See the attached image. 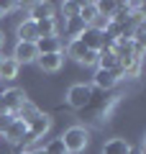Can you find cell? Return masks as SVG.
Segmentation results:
<instances>
[{"instance_id": "cell-1", "label": "cell", "mask_w": 146, "mask_h": 154, "mask_svg": "<svg viewBox=\"0 0 146 154\" xmlns=\"http://www.w3.org/2000/svg\"><path fill=\"white\" fill-rule=\"evenodd\" d=\"M59 139H62V144H64L67 154H80V152H85L87 144H90V131H87L85 126H72V128H67Z\"/></svg>"}, {"instance_id": "cell-2", "label": "cell", "mask_w": 146, "mask_h": 154, "mask_svg": "<svg viewBox=\"0 0 146 154\" xmlns=\"http://www.w3.org/2000/svg\"><path fill=\"white\" fill-rule=\"evenodd\" d=\"M26 93H23L21 88H8L0 93V113H18V108H21L23 103H26Z\"/></svg>"}, {"instance_id": "cell-3", "label": "cell", "mask_w": 146, "mask_h": 154, "mask_svg": "<svg viewBox=\"0 0 146 154\" xmlns=\"http://www.w3.org/2000/svg\"><path fill=\"white\" fill-rule=\"evenodd\" d=\"M90 103H92V88H87V85H72V88L67 90V105H69V108L82 110Z\"/></svg>"}, {"instance_id": "cell-4", "label": "cell", "mask_w": 146, "mask_h": 154, "mask_svg": "<svg viewBox=\"0 0 146 154\" xmlns=\"http://www.w3.org/2000/svg\"><path fill=\"white\" fill-rule=\"evenodd\" d=\"M49 126H51V118H49L46 113H38L36 118H33V121L28 123V134L23 136L21 146H23V144H31V141H36L38 136H44V134L49 131Z\"/></svg>"}, {"instance_id": "cell-5", "label": "cell", "mask_w": 146, "mask_h": 154, "mask_svg": "<svg viewBox=\"0 0 146 154\" xmlns=\"http://www.w3.org/2000/svg\"><path fill=\"white\" fill-rule=\"evenodd\" d=\"M11 59L16 62L18 67H21V64H31V62H36V59H38V49H36V44L18 41L16 49H13V57H11Z\"/></svg>"}, {"instance_id": "cell-6", "label": "cell", "mask_w": 146, "mask_h": 154, "mask_svg": "<svg viewBox=\"0 0 146 154\" xmlns=\"http://www.w3.org/2000/svg\"><path fill=\"white\" fill-rule=\"evenodd\" d=\"M16 33H18V41H26V44H36V41H38V28H36V21H31V18H26V21L18 23Z\"/></svg>"}, {"instance_id": "cell-7", "label": "cell", "mask_w": 146, "mask_h": 154, "mask_svg": "<svg viewBox=\"0 0 146 154\" xmlns=\"http://www.w3.org/2000/svg\"><path fill=\"white\" fill-rule=\"evenodd\" d=\"M80 41L85 44L87 51H100V44H103V31H97V28L87 26L85 31L80 33Z\"/></svg>"}, {"instance_id": "cell-8", "label": "cell", "mask_w": 146, "mask_h": 154, "mask_svg": "<svg viewBox=\"0 0 146 154\" xmlns=\"http://www.w3.org/2000/svg\"><path fill=\"white\" fill-rule=\"evenodd\" d=\"M36 64L41 67V72H59L64 64V54H38Z\"/></svg>"}, {"instance_id": "cell-9", "label": "cell", "mask_w": 146, "mask_h": 154, "mask_svg": "<svg viewBox=\"0 0 146 154\" xmlns=\"http://www.w3.org/2000/svg\"><path fill=\"white\" fill-rule=\"evenodd\" d=\"M38 54H62V36H41L36 41Z\"/></svg>"}, {"instance_id": "cell-10", "label": "cell", "mask_w": 146, "mask_h": 154, "mask_svg": "<svg viewBox=\"0 0 146 154\" xmlns=\"http://www.w3.org/2000/svg\"><path fill=\"white\" fill-rule=\"evenodd\" d=\"M28 16H31V21H44V18H54L56 16V11H54V5L51 3H33L31 5V11H28Z\"/></svg>"}, {"instance_id": "cell-11", "label": "cell", "mask_w": 146, "mask_h": 154, "mask_svg": "<svg viewBox=\"0 0 146 154\" xmlns=\"http://www.w3.org/2000/svg\"><path fill=\"white\" fill-rule=\"evenodd\" d=\"M115 85H118L115 72H108V69H97V72H95V88H100V90H113Z\"/></svg>"}, {"instance_id": "cell-12", "label": "cell", "mask_w": 146, "mask_h": 154, "mask_svg": "<svg viewBox=\"0 0 146 154\" xmlns=\"http://www.w3.org/2000/svg\"><path fill=\"white\" fill-rule=\"evenodd\" d=\"M26 134H28V126H26L23 121H18V118H16V121L11 123V128H8V131L3 134V136H5V139H8L11 144H21Z\"/></svg>"}, {"instance_id": "cell-13", "label": "cell", "mask_w": 146, "mask_h": 154, "mask_svg": "<svg viewBox=\"0 0 146 154\" xmlns=\"http://www.w3.org/2000/svg\"><path fill=\"white\" fill-rule=\"evenodd\" d=\"M115 67H118V57L113 54V49H100L97 51V69L115 72Z\"/></svg>"}, {"instance_id": "cell-14", "label": "cell", "mask_w": 146, "mask_h": 154, "mask_svg": "<svg viewBox=\"0 0 146 154\" xmlns=\"http://www.w3.org/2000/svg\"><path fill=\"white\" fill-rule=\"evenodd\" d=\"M38 113H41V110H38V105H36V103H31V100H26V103H23L21 108H18L16 118H18V121H23V123L28 126V123H31V121L36 118Z\"/></svg>"}, {"instance_id": "cell-15", "label": "cell", "mask_w": 146, "mask_h": 154, "mask_svg": "<svg viewBox=\"0 0 146 154\" xmlns=\"http://www.w3.org/2000/svg\"><path fill=\"white\" fill-rule=\"evenodd\" d=\"M131 152V144L126 139H108L103 146V154H128Z\"/></svg>"}, {"instance_id": "cell-16", "label": "cell", "mask_w": 146, "mask_h": 154, "mask_svg": "<svg viewBox=\"0 0 146 154\" xmlns=\"http://www.w3.org/2000/svg\"><path fill=\"white\" fill-rule=\"evenodd\" d=\"M85 54H87V49H85V44H82L80 38H69V44H67V57H69V59H75V62H80V64H82Z\"/></svg>"}, {"instance_id": "cell-17", "label": "cell", "mask_w": 146, "mask_h": 154, "mask_svg": "<svg viewBox=\"0 0 146 154\" xmlns=\"http://www.w3.org/2000/svg\"><path fill=\"white\" fill-rule=\"evenodd\" d=\"M85 21H82V18L80 16H77V18H67V21H64V33H67V36H72V38H80V33L82 31H85Z\"/></svg>"}, {"instance_id": "cell-18", "label": "cell", "mask_w": 146, "mask_h": 154, "mask_svg": "<svg viewBox=\"0 0 146 154\" xmlns=\"http://www.w3.org/2000/svg\"><path fill=\"white\" fill-rule=\"evenodd\" d=\"M18 69H21V67H18L11 57H3V62H0V77H3V80H16Z\"/></svg>"}, {"instance_id": "cell-19", "label": "cell", "mask_w": 146, "mask_h": 154, "mask_svg": "<svg viewBox=\"0 0 146 154\" xmlns=\"http://www.w3.org/2000/svg\"><path fill=\"white\" fill-rule=\"evenodd\" d=\"M36 28H38V38H41V36H59V31H56V16L38 21Z\"/></svg>"}, {"instance_id": "cell-20", "label": "cell", "mask_w": 146, "mask_h": 154, "mask_svg": "<svg viewBox=\"0 0 146 154\" xmlns=\"http://www.w3.org/2000/svg\"><path fill=\"white\" fill-rule=\"evenodd\" d=\"M80 18L85 21V26H90V23L97 18V5L92 3V0L90 3H80Z\"/></svg>"}, {"instance_id": "cell-21", "label": "cell", "mask_w": 146, "mask_h": 154, "mask_svg": "<svg viewBox=\"0 0 146 154\" xmlns=\"http://www.w3.org/2000/svg\"><path fill=\"white\" fill-rule=\"evenodd\" d=\"M62 13H64V21H67V18H77V16H80V3H77V0H67V3H62Z\"/></svg>"}, {"instance_id": "cell-22", "label": "cell", "mask_w": 146, "mask_h": 154, "mask_svg": "<svg viewBox=\"0 0 146 154\" xmlns=\"http://www.w3.org/2000/svg\"><path fill=\"white\" fill-rule=\"evenodd\" d=\"M95 5H97V13H100V16L110 18L115 13V5H118V3H115V0H103V3H95Z\"/></svg>"}, {"instance_id": "cell-23", "label": "cell", "mask_w": 146, "mask_h": 154, "mask_svg": "<svg viewBox=\"0 0 146 154\" xmlns=\"http://www.w3.org/2000/svg\"><path fill=\"white\" fill-rule=\"evenodd\" d=\"M44 154H67L64 144H62V139H51V141L44 146Z\"/></svg>"}, {"instance_id": "cell-24", "label": "cell", "mask_w": 146, "mask_h": 154, "mask_svg": "<svg viewBox=\"0 0 146 154\" xmlns=\"http://www.w3.org/2000/svg\"><path fill=\"white\" fill-rule=\"evenodd\" d=\"M13 121H16V116H13V113H0V136H3V134L11 128Z\"/></svg>"}, {"instance_id": "cell-25", "label": "cell", "mask_w": 146, "mask_h": 154, "mask_svg": "<svg viewBox=\"0 0 146 154\" xmlns=\"http://www.w3.org/2000/svg\"><path fill=\"white\" fill-rule=\"evenodd\" d=\"M108 23H110V18H105V16H100V13H97V18L90 23V26L97 28V31H105V28H108Z\"/></svg>"}, {"instance_id": "cell-26", "label": "cell", "mask_w": 146, "mask_h": 154, "mask_svg": "<svg viewBox=\"0 0 146 154\" xmlns=\"http://www.w3.org/2000/svg\"><path fill=\"white\" fill-rule=\"evenodd\" d=\"M82 64H85V67L97 64V51H87V54H85V59H82Z\"/></svg>"}, {"instance_id": "cell-27", "label": "cell", "mask_w": 146, "mask_h": 154, "mask_svg": "<svg viewBox=\"0 0 146 154\" xmlns=\"http://www.w3.org/2000/svg\"><path fill=\"white\" fill-rule=\"evenodd\" d=\"M16 5H18V3H11V0H3V3H0V18L5 16L8 11H13V8H16Z\"/></svg>"}, {"instance_id": "cell-28", "label": "cell", "mask_w": 146, "mask_h": 154, "mask_svg": "<svg viewBox=\"0 0 146 154\" xmlns=\"http://www.w3.org/2000/svg\"><path fill=\"white\" fill-rule=\"evenodd\" d=\"M128 154H144V152H141V149H131Z\"/></svg>"}, {"instance_id": "cell-29", "label": "cell", "mask_w": 146, "mask_h": 154, "mask_svg": "<svg viewBox=\"0 0 146 154\" xmlns=\"http://www.w3.org/2000/svg\"><path fill=\"white\" fill-rule=\"evenodd\" d=\"M16 154H31V152H28V149H21V152H16Z\"/></svg>"}, {"instance_id": "cell-30", "label": "cell", "mask_w": 146, "mask_h": 154, "mask_svg": "<svg viewBox=\"0 0 146 154\" xmlns=\"http://www.w3.org/2000/svg\"><path fill=\"white\" fill-rule=\"evenodd\" d=\"M3 41H5V36H3V31H0V46H3Z\"/></svg>"}, {"instance_id": "cell-31", "label": "cell", "mask_w": 146, "mask_h": 154, "mask_svg": "<svg viewBox=\"0 0 146 154\" xmlns=\"http://www.w3.org/2000/svg\"><path fill=\"white\" fill-rule=\"evenodd\" d=\"M31 154H44V149H36V152H31Z\"/></svg>"}]
</instances>
